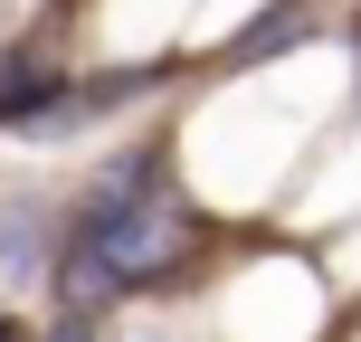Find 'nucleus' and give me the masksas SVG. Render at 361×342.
I'll return each instance as SVG.
<instances>
[{"instance_id":"nucleus-1","label":"nucleus","mask_w":361,"mask_h":342,"mask_svg":"<svg viewBox=\"0 0 361 342\" xmlns=\"http://www.w3.org/2000/svg\"><path fill=\"white\" fill-rule=\"evenodd\" d=\"M180 257H190V209H180V190L152 162H124L86 209H76V248H67V267H57V286H67L76 305H105V295H124V286L171 276Z\"/></svg>"},{"instance_id":"nucleus-2","label":"nucleus","mask_w":361,"mask_h":342,"mask_svg":"<svg viewBox=\"0 0 361 342\" xmlns=\"http://www.w3.org/2000/svg\"><path fill=\"white\" fill-rule=\"evenodd\" d=\"M57 342H95V324H86V314H67V333H57Z\"/></svg>"}]
</instances>
